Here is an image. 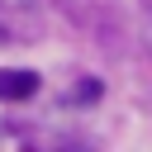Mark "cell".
I'll use <instances>...</instances> for the list:
<instances>
[{
	"label": "cell",
	"instance_id": "1",
	"mask_svg": "<svg viewBox=\"0 0 152 152\" xmlns=\"http://www.w3.org/2000/svg\"><path fill=\"white\" fill-rule=\"evenodd\" d=\"M33 90H38V76L33 71H24V66L0 71V100H28Z\"/></svg>",
	"mask_w": 152,
	"mask_h": 152
}]
</instances>
